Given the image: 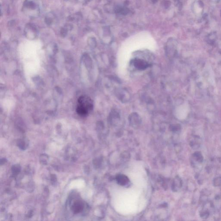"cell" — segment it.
<instances>
[{
	"instance_id": "1",
	"label": "cell",
	"mask_w": 221,
	"mask_h": 221,
	"mask_svg": "<svg viewBox=\"0 0 221 221\" xmlns=\"http://www.w3.org/2000/svg\"><path fill=\"white\" fill-rule=\"evenodd\" d=\"M93 102L92 99L87 95L80 96L77 101L76 111L81 117H86L93 110Z\"/></svg>"
},
{
	"instance_id": "2",
	"label": "cell",
	"mask_w": 221,
	"mask_h": 221,
	"mask_svg": "<svg viewBox=\"0 0 221 221\" xmlns=\"http://www.w3.org/2000/svg\"><path fill=\"white\" fill-rule=\"evenodd\" d=\"M132 63L134 67L139 70L146 69L149 66V63L142 59L135 58L132 61Z\"/></svg>"
},
{
	"instance_id": "3",
	"label": "cell",
	"mask_w": 221,
	"mask_h": 221,
	"mask_svg": "<svg viewBox=\"0 0 221 221\" xmlns=\"http://www.w3.org/2000/svg\"><path fill=\"white\" fill-rule=\"evenodd\" d=\"M201 140L200 137L195 136H194L190 142V145L193 149H197L201 147Z\"/></svg>"
},
{
	"instance_id": "4",
	"label": "cell",
	"mask_w": 221,
	"mask_h": 221,
	"mask_svg": "<svg viewBox=\"0 0 221 221\" xmlns=\"http://www.w3.org/2000/svg\"><path fill=\"white\" fill-rule=\"evenodd\" d=\"M203 160L204 158H203V156L200 152H195L192 156V160L194 162H195L194 163V165L196 163L201 164L203 162Z\"/></svg>"
},
{
	"instance_id": "5",
	"label": "cell",
	"mask_w": 221,
	"mask_h": 221,
	"mask_svg": "<svg viewBox=\"0 0 221 221\" xmlns=\"http://www.w3.org/2000/svg\"><path fill=\"white\" fill-rule=\"evenodd\" d=\"M84 205L81 201H77L74 203L72 206V210L75 213H80L83 210Z\"/></svg>"
},
{
	"instance_id": "6",
	"label": "cell",
	"mask_w": 221,
	"mask_h": 221,
	"mask_svg": "<svg viewBox=\"0 0 221 221\" xmlns=\"http://www.w3.org/2000/svg\"><path fill=\"white\" fill-rule=\"evenodd\" d=\"M117 181L120 185H124L128 182L129 179L126 176L120 175L117 177Z\"/></svg>"
},
{
	"instance_id": "7",
	"label": "cell",
	"mask_w": 221,
	"mask_h": 221,
	"mask_svg": "<svg viewBox=\"0 0 221 221\" xmlns=\"http://www.w3.org/2000/svg\"><path fill=\"white\" fill-rule=\"evenodd\" d=\"M182 186V181L179 177H177L175 179L174 183V188L175 190H177Z\"/></svg>"
},
{
	"instance_id": "8",
	"label": "cell",
	"mask_w": 221,
	"mask_h": 221,
	"mask_svg": "<svg viewBox=\"0 0 221 221\" xmlns=\"http://www.w3.org/2000/svg\"><path fill=\"white\" fill-rule=\"evenodd\" d=\"M209 214L210 213L208 210L203 209L200 212V216L202 219H206L208 218Z\"/></svg>"
},
{
	"instance_id": "9",
	"label": "cell",
	"mask_w": 221,
	"mask_h": 221,
	"mask_svg": "<svg viewBox=\"0 0 221 221\" xmlns=\"http://www.w3.org/2000/svg\"><path fill=\"white\" fill-rule=\"evenodd\" d=\"M213 184L215 187H220L221 186V176L215 177L213 181Z\"/></svg>"
}]
</instances>
